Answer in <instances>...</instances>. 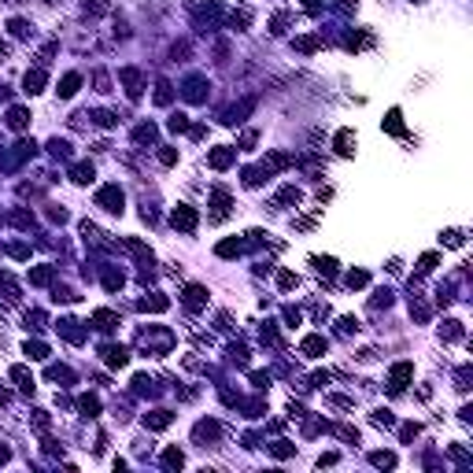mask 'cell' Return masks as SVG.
I'll return each mask as SVG.
<instances>
[{
	"label": "cell",
	"mask_w": 473,
	"mask_h": 473,
	"mask_svg": "<svg viewBox=\"0 0 473 473\" xmlns=\"http://www.w3.org/2000/svg\"><path fill=\"white\" fill-rule=\"evenodd\" d=\"M385 130H388V133H403V115H399V111H388Z\"/></svg>",
	"instance_id": "cell-24"
},
{
	"label": "cell",
	"mask_w": 473,
	"mask_h": 473,
	"mask_svg": "<svg viewBox=\"0 0 473 473\" xmlns=\"http://www.w3.org/2000/svg\"><path fill=\"white\" fill-rule=\"evenodd\" d=\"M97 203H100L104 211H115V215H122V188H119V185H107V188H100Z\"/></svg>",
	"instance_id": "cell-2"
},
{
	"label": "cell",
	"mask_w": 473,
	"mask_h": 473,
	"mask_svg": "<svg viewBox=\"0 0 473 473\" xmlns=\"http://www.w3.org/2000/svg\"><path fill=\"white\" fill-rule=\"evenodd\" d=\"M170 222H174L178 229H196V211H193V207H185V203H181V207H178L174 215H170Z\"/></svg>",
	"instance_id": "cell-4"
},
{
	"label": "cell",
	"mask_w": 473,
	"mask_h": 473,
	"mask_svg": "<svg viewBox=\"0 0 473 473\" xmlns=\"http://www.w3.org/2000/svg\"><path fill=\"white\" fill-rule=\"evenodd\" d=\"M370 462H373V466L392 469V466H396V455H392V451H373V455H370Z\"/></svg>",
	"instance_id": "cell-21"
},
{
	"label": "cell",
	"mask_w": 473,
	"mask_h": 473,
	"mask_svg": "<svg viewBox=\"0 0 473 473\" xmlns=\"http://www.w3.org/2000/svg\"><path fill=\"white\" fill-rule=\"evenodd\" d=\"M170 130H174V133L188 130V119H185V115H174V119H170Z\"/></svg>",
	"instance_id": "cell-39"
},
{
	"label": "cell",
	"mask_w": 473,
	"mask_h": 473,
	"mask_svg": "<svg viewBox=\"0 0 473 473\" xmlns=\"http://www.w3.org/2000/svg\"><path fill=\"white\" fill-rule=\"evenodd\" d=\"M26 355L30 359H49V348H44L41 340H34V344H26Z\"/></svg>",
	"instance_id": "cell-30"
},
{
	"label": "cell",
	"mask_w": 473,
	"mask_h": 473,
	"mask_svg": "<svg viewBox=\"0 0 473 473\" xmlns=\"http://www.w3.org/2000/svg\"><path fill=\"white\" fill-rule=\"evenodd\" d=\"M418 436V425H403V440H414Z\"/></svg>",
	"instance_id": "cell-43"
},
{
	"label": "cell",
	"mask_w": 473,
	"mask_h": 473,
	"mask_svg": "<svg viewBox=\"0 0 473 473\" xmlns=\"http://www.w3.org/2000/svg\"><path fill=\"white\" fill-rule=\"evenodd\" d=\"M351 145H355V133L351 130H340L337 133V152L340 155H351Z\"/></svg>",
	"instance_id": "cell-12"
},
{
	"label": "cell",
	"mask_w": 473,
	"mask_h": 473,
	"mask_svg": "<svg viewBox=\"0 0 473 473\" xmlns=\"http://www.w3.org/2000/svg\"><path fill=\"white\" fill-rule=\"evenodd\" d=\"M203 303H207V289H203V285H188L185 289V307L188 311H200Z\"/></svg>",
	"instance_id": "cell-3"
},
{
	"label": "cell",
	"mask_w": 473,
	"mask_h": 473,
	"mask_svg": "<svg viewBox=\"0 0 473 473\" xmlns=\"http://www.w3.org/2000/svg\"><path fill=\"white\" fill-rule=\"evenodd\" d=\"M140 307H145V311H167V307H170V299L155 292L152 299H140Z\"/></svg>",
	"instance_id": "cell-20"
},
{
	"label": "cell",
	"mask_w": 473,
	"mask_h": 473,
	"mask_svg": "<svg viewBox=\"0 0 473 473\" xmlns=\"http://www.w3.org/2000/svg\"><path fill=\"white\" fill-rule=\"evenodd\" d=\"M181 462H185V459H181V451H178V447H170V451L163 455V466H167V469H178Z\"/></svg>",
	"instance_id": "cell-25"
},
{
	"label": "cell",
	"mask_w": 473,
	"mask_h": 473,
	"mask_svg": "<svg viewBox=\"0 0 473 473\" xmlns=\"http://www.w3.org/2000/svg\"><path fill=\"white\" fill-rule=\"evenodd\" d=\"M203 89H207L203 78H188V82H185V97L188 100H203Z\"/></svg>",
	"instance_id": "cell-10"
},
{
	"label": "cell",
	"mask_w": 473,
	"mask_h": 473,
	"mask_svg": "<svg viewBox=\"0 0 473 473\" xmlns=\"http://www.w3.org/2000/svg\"><path fill=\"white\" fill-rule=\"evenodd\" d=\"M303 351H307V355H314V359L325 355V340H322V337H307V340H303Z\"/></svg>",
	"instance_id": "cell-16"
},
{
	"label": "cell",
	"mask_w": 473,
	"mask_h": 473,
	"mask_svg": "<svg viewBox=\"0 0 473 473\" xmlns=\"http://www.w3.org/2000/svg\"><path fill=\"white\" fill-rule=\"evenodd\" d=\"M4 52H8V49H4V41H0V56H4Z\"/></svg>",
	"instance_id": "cell-45"
},
{
	"label": "cell",
	"mask_w": 473,
	"mask_h": 473,
	"mask_svg": "<svg viewBox=\"0 0 473 473\" xmlns=\"http://www.w3.org/2000/svg\"><path fill=\"white\" fill-rule=\"evenodd\" d=\"M104 285H107V289H122V274H107Z\"/></svg>",
	"instance_id": "cell-40"
},
{
	"label": "cell",
	"mask_w": 473,
	"mask_h": 473,
	"mask_svg": "<svg viewBox=\"0 0 473 473\" xmlns=\"http://www.w3.org/2000/svg\"><path fill=\"white\" fill-rule=\"evenodd\" d=\"M440 241H444L447 248H462V233H459V229H447L444 236H440Z\"/></svg>",
	"instance_id": "cell-32"
},
{
	"label": "cell",
	"mask_w": 473,
	"mask_h": 473,
	"mask_svg": "<svg viewBox=\"0 0 473 473\" xmlns=\"http://www.w3.org/2000/svg\"><path fill=\"white\" fill-rule=\"evenodd\" d=\"M373 421H377V425H392V421H396V418H392L388 411H377V414H373Z\"/></svg>",
	"instance_id": "cell-41"
},
{
	"label": "cell",
	"mask_w": 473,
	"mask_h": 473,
	"mask_svg": "<svg viewBox=\"0 0 473 473\" xmlns=\"http://www.w3.org/2000/svg\"><path fill=\"white\" fill-rule=\"evenodd\" d=\"M411 377H414V366H411V362H396V366H392V373H388V392H403Z\"/></svg>",
	"instance_id": "cell-1"
},
{
	"label": "cell",
	"mask_w": 473,
	"mask_h": 473,
	"mask_svg": "<svg viewBox=\"0 0 473 473\" xmlns=\"http://www.w3.org/2000/svg\"><path fill=\"white\" fill-rule=\"evenodd\" d=\"M145 421H148V429H167V425L174 421V414H170V411H152Z\"/></svg>",
	"instance_id": "cell-9"
},
{
	"label": "cell",
	"mask_w": 473,
	"mask_h": 473,
	"mask_svg": "<svg viewBox=\"0 0 473 473\" xmlns=\"http://www.w3.org/2000/svg\"><path fill=\"white\" fill-rule=\"evenodd\" d=\"M277 207H281V203H299V188L296 185H289V188H281V193H277Z\"/></svg>",
	"instance_id": "cell-22"
},
{
	"label": "cell",
	"mask_w": 473,
	"mask_h": 473,
	"mask_svg": "<svg viewBox=\"0 0 473 473\" xmlns=\"http://www.w3.org/2000/svg\"><path fill=\"white\" fill-rule=\"evenodd\" d=\"M104 359H107V366H126V362H130V351L126 348H104Z\"/></svg>",
	"instance_id": "cell-7"
},
{
	"label": "cell",
	"mask_w": 473,
	"mask_h": 473,
	"mask_svg": "<svg viewBox=\"0 0 473 473\" xmlns=\"http://www.w3.org/2000/svg\"><path fill=\"white\" fill-rule=\"evenodd\" d=\"M70 178H74L78 185H89V181H92V163H78Z\"/></svg>",
	"instance_id": "cell-17"
},
{
	"label": "cell",
	"mask_w": 473,
	"mask_h": 473,
	"mask_svg": "<svg viewBox=\"0 0 473 473\" xmlns=\"http://www.w3.org/2000/svg\"><path fill=\"white\" fill-rule=\"evenodd\" d=\"M229 163H233V148H215L211 152V167L215 170H226Z\"/></svg>",
	"instance_id": "cell-8"
},
{
	"label": "cell",
	"mask_w": 473,
	"mask_h": 473,
	"mask_svg": "<svg viewBox=\"0 0 473 473\" xmlns=\"http://www.w3.org/2000/svg\"><path fill=\"white\" fill-rule=\"evenodd\" d=\"M26 122H30V111H26V107H11V111H8V126H11V130H22Z\"/></svg>",
	"instance_id": "cell-11"
},
{
	"label": "cell",
	"mask_w": 473,
	"mask_h": 473,
	"mask_svg": "<svg viewBox=\"0 0 473 473\" xmlns=\"http://www.w3.org/2000/svg\"><path fill=\"white\" fill-rule=\"evenodd\" d=\"M433 266H436V255H421V263H418V274H433Z\"/></svg>",
	"instance_id": "cell-38"
},
{
	"label": "cell",
	"mask_w": 473,
	"mask_h": 473,
	"mask_svg": "<svg viewBox=\"0 0 473 473\" xmlns=\"http://www.w3.org/2000/svg\"><path fill=\"white\" fill-rule=\"evenodd\" d=\"M285 322H289V325H299V311L289 307V311H285Z\"/></svg>",
	"instance_id": "cell-42"
},
{
	"label": "cell",
	"mask_w": 473,
	"mask_h": 473,
	"mask_svg": "<svg viewBox=\"0 0 473 473\" xmlns=\"http://www.w3.org/2000/svg\"><path fill=\"white\" fill-rule=\"evenodd\" d=\"M155 104H170V85H167V82L155 85Z\"/></svg>",
	"instance_id": "cell-35"
},
{
	"label": "cell",
	"mask_w": 473,
	"mask_h": 473,
	"mask_svg": "<svg viewBox=\"0 0 473 473\" xmlns=\"http://www.w3.org/2000/svg\"><path fill=\"white\" fill-rule=\"evenodd\" d=\"M218 436V421H200L196 425V440H215Z\"/></svg>",
	"instance_id": "cell-18"
},
{
	"label": "cell",
	"mask_w": 473,
	"mask_h": 473,
	"mask_svg": "<svg viewBox=\"0 0 473 473\" xmlns=\"http://www.w3.org/2000/svg\"><path fill=\"white\" fill-rule=\"evenodd\" d=\"M277 285H281V292H289V289H296V285H299V281H296V274L281 270V274H277Z\"/></svg>",
	"instance_id": "cell-29"
},
{
	"label": "cell",
	"mask_w": 473,
	"mask_h": 473,
	"mask_svg": "<svg viewBox=\"0 0 473 473\" xmlns=\"http://www.w3.org/2000/svg\"><path fill=\"white\" fill-rule=\"evenodd\" d=\"M440 333H444V340H459V337H462V325H459V322H444V329H440Z\"/></svg>",
	"instance_id": "cell-27"
},
{
	"label": "cell",
	"mask_w": 473,
	"mask_h": 473,
	"mask_svg": "<svg viewBox=\"0 0 473 473\" xmlns=\"http://www.w3.org/2000/svg\"><path fill=\"white\" fill-rule=\"evenodd\" d=\"M159 163H163V167H174V163H178V152H174V148H163V152H159Z\"/></svg>",
	"instance_id": "cell-37"
},
{
	"label": "cell",
	"mask_w": 473,
	"mask_h": 473,
	"mask_svg": "<svg viewBox=\"0 0 473 473\" xmlns=\"http://www.w3.org/2000/svg\"><path fill=\"white\" fill-rule=\"evenodd\" d=\"M22 85H26V92H41L44 89V70H30Z\"/></svg>",
	"instance_id": "cell-13"
},
{
	"label": "cell",
	"mask_w": 473,
	"mask_h": 473,
	"mask_svg": "<svg viewBox=\"0 0 473 473\" xmlns=\"http://www.w3.org/2000/svg\"><path fill=\"white\" fill-rule=\"evenodd\" d=\"M49 377H52V381H74V373L67 366H49Z\"/></svg>",
	"instance_id": "cell-31"
},
{
	"label": "cell",
	"mask_w": 473,
	"mask_h": 473,
	"mask_svg": "<svg viewBox=\"0 0 473 473\" xmlns=\"http://www.w3.org/2000/svg\"><path fill=\"white\" fill-rule=\"evenodd\" d=\"M292 451H296V447L289 444V440H277V444H274V455H277V459H289Z\"/></svg>",
	"instance_id": "cell-33"
},
{
	"label": "cell",
	"mask_w": 473,
	"mask_h": 473,
	"mask_svg": "<svg viewBox=\"0 0 473 473\" xmlns=\"http://www.w3.org/2000/svg\"><path fill=\"white\" fill-rule=\"evenodd\" d=\"M78 407L85 411V418H97L100 414V399L97 396H82V399H78Z\"/></svg>",
	"instance_id": "cell-15"
},
{
	"label": "cell",
	"mask_w": 473,
	"mask_h": 473,
	"mask_svg": "<svg viewBox=\"0 0 473 473\" xmlns=\"http://www.w3.org/2000/svg\"><path fill=\"white\" fill-rule=\"evenodd\" d=\"M78 85H82V78H78V74H67V78H63V85H59V97H74Z\"/></svg>",
	"instance_id": "cell-19"
},
{
	"label": "cell",
	"mask_w": 473,
	"mask_h": 473,
	"mask_svg": "<svg viewBox=\"0 0 473 473\" xmlns=\"http://www.w3.org/2000/svg\"><path fill=\"white\" fill-rule=\"evenodd\" d=\"M8 30H11L15 37H26V34H30V26H26L22 19H11V22H8Z\"/></svg>",
	"instance_id": "cell-34"
},
{
	"label": "cell",
	"mask_w": 473,
	"mask_h": 473,
	"mask_svg": "<svg viewBox=\"0 0 473 473\" xmlns=\"http://www.w3.org/2000/svg\"><path fill=\"white\" fill-rule=\"evenodd\" d=\"M226 211H229V196L226 193H215V222H218V218H226Z\"/></svg>",
	"instance_id": "cell-23"
},
{
	"label": "cell",
	"mask_w": 473,
	"mask_h": 473,
	"mask_svg": "<svg viewBox=\"0 0 473 473\" xmlns=\"http://www.w3.org/2000/svg\"><path fill=\"white\" fill-rule=\"evenodd\" d=\"M11 381H19L22 392H34V373H30L26 366H11Z\"/></svg>",
	"instance_id": "cell-6"
},
{
	"label": "cell",
	"mask_w": 473,
	"mask_h": 473,
	"mask_svg": "<svg viewBox=\"0 0 473 473\" xmlns=\"http://www.w3.org/2000/svg\"><path fill=\"white\" fill-rule=\"evenodd\" d=\"M92 325L107 333V329H115V325H119V314H115V311H97V314H92Z\"/></svg>",
	"instance_id": "cell-5"
},
{
	"label": "cell",
	"mask_w": 473,
	"mask_h": 473,
	"mask_svg": "<svg viewBox=\"0 0 473 473\" xmlns=\"http://www.w3.org/2000/svg\"><path fill=\"white\" fill-rule=\"evenodd\" d=\"M241 251H244L241 241H222V244H218V255H222V259H233V255H241Z\"/></svg>",
	"instance_id": "cell-14"
},
{
	"label": "cell",
	"mask_w": 473,
	"mask_h": 473,
	"mask_svg": "<svg viewBox=\"0 0 473 473\" xmlns=\"http://www.w3.org/2000/svg\"><path fill=\"white\" fill-rule=\"evenodd\" d=\"M0 462H8V447H0Z\"/></svg>",
	"instance_id": "cell-44"
},
{
	"label": "cell",
	"mask_w": 473,
	"mask_h": 473,
	"mask_svg": "<svg viewBox=\"0 0 473 473\" xmlns=\"http://www.w3.org/2000/svg\"><path fill=\"white\" fill-rule=\"evenodd\" d=\"M30 281H34V285H49V281H52V270H49V266H37V270L30 274Z\"/></svg>",
	"instance_id": "cell-26"
},
{
	"label": "cell",
	"mask_w": 473,
	"mask_h": 473,
	"mask_svg": "<svg viewBox=\"0 0 473 473\" xmlns=\"http://www.w3.org/2000/svg\"><path fill=\"white\" fill-rule=\"evenodd\" d=\"M314 266H318V274H325V277L337 274V259H314Z\"/></svg>",
	"instance_id": "cell-28"
},
{
	"label": "cell",
	"mask_w": 473,
	"mask_h": 473,
	"mask_svg": "<svg viewBox=\"0 0 473 473\" xmlns=\"http://www.w3.org/2000/svg\"><path fill=\"white\" fill-rule=\"evenodd\" d=\"M366 281H370V277L362 274V270H351V274H348V285H351V289H362Z\"/></svg>",
	"instance_id": "cell-36"
}]
</instances>
